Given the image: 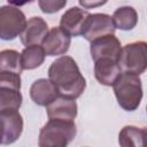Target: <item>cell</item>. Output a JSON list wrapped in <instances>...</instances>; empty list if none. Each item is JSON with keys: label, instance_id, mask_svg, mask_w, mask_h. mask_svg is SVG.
Returning <instances> with one entry per match:
<instances>
[{"label": "cell", "instance_id": "obj_1", "mask_svg": "<svg viewBox=\"0 0 147 147\" xmlns=\"http://www.w3.org/2000/svg\"><path fill=\"white\" fill-rule=\"evenodd\" d=\"M48 79L56 86L60 95L71 99L79 98L86 87V80L76 61L67 55L52 62L48 68Z\"/></svg>", "mask_w": 147, "mask_h": 147}, {"label": "cell", "instance_id": "obj_2", "mask_svg": "<svg viewBox=\"0 0 147 147\" xmlns=\"http://www.w3.org/2000/svg\"><path fill=\"white\" fill-rule=\"evenodd\" d=\"M113 90L118 105L124 110L134 111L138 109L142 99V85L138 75L121 72L113 84Z\"/></svg>", "mask_w": 147, "mask_h": 147}, {"label": "cell", "instance_id": "obj_3", "mask_svg": "<svg viewBox=\"0 0 147 147\" xmlns=\"http://www.w3.org/2000/svg\"><path fill=\"white\" fill-rule=\"evenodd\" d=\"M77 133L74 121L49 119L39 132V147H68Z\"/></svg>", "mask_w": 147, "mask_h": 147}, {"label": "cell", "instance_id": "obj_4", "mask_svg": "<svg viewBox=\"0 0 147 147\" xmlns=\"http://www.w3.org/2000/svg\"><path fill=\"white\" fill-rule=\"evenodd\" d=\"M118 65L122 72L140 75L147 68V44L134 41L125 45L121 49Z\"/></svg>", "mask_w": 147, "mask_h": 147}, {"label": "cell", "instance_id": "obj_5", "mask_svg": "<svg viewBox=\"0 0 147 147\" xmlns=\"http://www.w3.org/2000/svg\"><path fill=\"white\" fill-rule=\"evenodd\" d=\"M26 25L24 13L14 5L0 7V39L9 41L21 36Z\"/></svg>", "mask_w": 147, "mask_h": 147}, {"label": "cell", "instance_id": "obj_6", "mask_svg": "<svg viewBox=\"0 0 147 147\" xmlns=\"http://www.w3.org/2000/svg\"><path fill=\"white\" fill-rule=\"evenodd\" d=\"M21 75L15 72H0V111L18 110L22 106Z\"/></svg>", "mask_w": 147, "mask_h": 147}, {"label": "cell", "instance_id": "obj_7", "mask_svg": "<svg viewBox=\"0 0 147 147\" xmlns=\"http://www.w3.org/2000/svg\"><path fill=\"white\" fill-rule=\"evenodd\" d=\"M23 131V117L16 109L0 111V145L14 144Z\"/></svg>", "mask_w": 147, "mask_h": 147}, {"label": "cell", "instance_id": "obj_8", "mask_svg": "<svg viewBox=\"0 0 147 147\" xmlns=\"http://www.w3.org/2000/svg\"><path fill=\"white\" fill-rule=\"evenodd\" d=\"M115 30L116 29L110 15L105 13H95L88 15L80 36L91 42L98 38L114 34Z\"/></svg>", "mask_w": 147, "mask_h": 147}, {"label": "cell", "instance_id": "obj_9", "mask_svg": "<svg viewBox=\"0 0 147 147\" xmlns=\"http://www.w3.org/2000/svg\"><path fill=\"white\" fill-rule=\"evenodd\" d=\"M122 45L115 34L105 36L91 41L90 53L93 61L99 59H110L118 62Z\"/></svg>", "mask_w": 147, "mask_h": 147}, {"label": "cell", "instance_id": "obj_10", "mask_svg": "<svg viewBox=\"0 0 147 147\" xmlns=\"http://www.w3.org/2000/svg\"><path fill=\"white\" fill-rule=\"evenodd\" d=\"M71 44V37L60 26L52 28L41 42V47L47 56L63 55L68 52Z\"/></svg>", "mask_w": 147, "mask_h": 147}, {"label": "cell", "instance_id": "obj_11", "mask_svg": "<svg viewBox=\"0 0 147 147\" xmlns=\"http://www.w3.org/2000/svg\"><path fill=\"white\" fill-rule=\"evenodd\" d=\"M90 13L86 9L79 8L74 6L69 8L64 14L61 16L60 20V28L68 33L70 37H77L82 34L83 26L88 17Z\"/></svg>", "mask_w": 147, "mask_h": 147}, {"label": "cell", "instance_id": "obj_12", "mask_svg": "<svg viewBox=\"0 0 147 147\" xmlns=\"http://www.w3.org/2000/svg\"><path fill=\"white\" fill-rule=\"evenodd\" d=\"M48 119L74 121L77 116V103L75 99L59 95L54 101L46 106Z\"/></svg>", "mask_w": 147, "mask_h": 147}, {"label": "cell", "instance_id": "obj_13", "mask_svg": "<svg viewBox=\"0 0 147 147\" xmlns=\"http://www.w3.org/2000/svg\"><path fill=\"white\" fill-rule=\"evenodd\" d=\"M48 24L40 16H33L26 21V25L21 33V41L24 46H34L42 42L48 33Z\"/></svg>", "mask_w": 147, "mask_h": 147}, {"label": "cell", "instance_id": "obj_14", "mask_svg": "<svg viewBox=\"0 0 147 147\" xmlns=\"http://www.w3.org/2000/svg\"><path fill=\"white\" fill-rule=\"evenodd\" d=\"M60 95L56 86L46 78H39L34 80L30 87V98L32 101L41 107L48 106Z\"/></svg>", "mask_w": 147, "mask_h": 147}, {"label": "cell", "instance_id": "obj_15", "mask_svg": "<svg viewBox=\"0 0 147 147\" xmlns=\"http://www.w3.org/2000/svg\"><path fill=\"white\" fill-rule=\"evenodd\" d=\"M121 72L117 61L110 59H99L94 61V77L101 85L113 86Z\"/></svg>", "mask_w": 147, "mask_h": 147}, {"label": "cell", "instance_id": "obj_16", "mask_svg": "<svg viewBox=\"0 0 147 147\" xmlns=\"http://www.w3.org/2000/svg\"><path fill=\"white\" fill-rule=\"evenodd\" d=\"M121 147H146V129L134 125L124 126L118 133Z\"/></svg>", "mask_w": 147, "mask_h": 147}, {"label": "cell", "instance_id": "obj_17", "mask_svg": "<svg viewBox=\"0 0 147 147\" xmlns=\"http://www.w3.org/2000/svg\"><path fill=\"white\" fill-rule=\"evenodd\" d=\"M111 18L115 29L130 31L138 23V13L131 6H122L114 11Z\"/></svg>", "mask_w": 147, "mask_h": 147}, {"label": "cell", "instance_id": "obj_18", "mask_svg": "<svg viewBox=\"0 0 147 147\" xmlns=\"http://www.w3.org/2000/svg\"><path fill=\"white\" fill-rule=\"evenodd\" d=\"M45 61V52L40 45L25 47L21 53V64L23 70H32L40 67Z\"/></svg>", "mask_w": 147, "mask_h": 147}, {"label": "cell", "instance_id": "obj_19", "mask_svg": "<svg viewBox=\"0 0 147 147\" xmlns=\"http://www.w3.org/2000/svg\"><path fill=\"white\" fill-rule=\"evenodd\" d=\"M21 53L15 49L0 51V72H22Z\"/></svg>", "mask_w": 147, "mask_h": 147}, {"label": "cell", "instance_id": "obj_20", "mask_svg": "<svg viewBox=\"0 0 147 147\" xmlns=\"http://www.w3.org/2000/svg\"><path fill=\"white\" fill-rule=\"evenodd\" d=\"M67 5L65 0H39L38 6L45 14H53L61 10Z\"/></svg>", "mask_w": 147, "mask_h": 147}, {"label": "cell", "instance_id": "obj_21", "mask_svg": "<svg viewBox=\"0 0 147 147\" xmlns=\"http://www.w3.org/2000/svg\"><path fill=\"white\" fill-rule=\"evenodd\" d=\"M106 1H98V2H88V1H85V0H79V5L83 6L84 8L86 9H90V8H93V7H96V6H101V5H105Z\"/></svg>", "mask_w": 147, "mask_h": 147}]
</instances>
